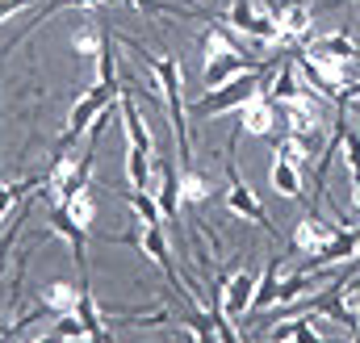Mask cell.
Masks as SVG:
<instances>
[{"label":"cell","instance_id":"17","mask_svg":"<svg viewBox=\"0 0 360 343\" xmlns=\"http://www.w3.org/2000/svg\"><path fill=\"white\" fill-rule=\"evenodd\" d=\"M276 21H281V46H285V42H302V38H310V30H314V13H310L306 4H289Z\"/></svg>","mask_w":360,"mask_h":343},{"label":"cell","instance_id":"16","mask_svg":"<svg viewBox=\"0 0 360 343\" xmlns=\"http://www.w3.org/2000/svg\"><path fill=\"white\" fill-rule=\"evenodd\" d=\"M269 180H272V188H276L285 201H302V193H306V184H302V168L289 164V160H276V155H272Z\"/></svg>","mask_w":360,"mask_h":343},{"label":"cell","instance_id":"18","mask_svg":"<svg viewBox=\"0 0 360 343\" xmlns=\"http://www.w3.org/2000/svg\"><path fill=\"white\" fill-rule=\"evenodd\" d=\"M302 92H306V84H302V72H297L293 63H285V67L276 72L272 88H269V101H272V105H289V101H297Z\"/></svg>","mask_w":360,"mask_h":343},{"label":"cell","instance_id":"29","mask_svg":"<svg viewBox=\"0 0 360 343\" xmlns=\"http://www.w3.org/2000/svg\"><path fill=\"white\" fill-rule=\"evenodd\" d=\"M51 331H59L68 343H89V339H84V323H80V314H76V310H72V314H59Z\"/></svg>","mask_w":360,"mask_h":343},{"label":"cell","instance_id":"7","mask_svg":"<svg viewBox=\"0 0 360 343\" xmlns=\"http://www.w3.org/2000/svg\"><path fill=\"white\" fill-rule=\"evenodd\" d=\"M164 222H180V172L172 160H151V188Z\"/></svg>","mask_w":360,"mask_h":343},{"label":"cell","instance_id":"9","mask_svg":"<svg viewBox=\"0 0 360 343\" xmlns=\"http://www.w3.org/2000/svg\"><path fill=\"white\" fill-rule=\"evenodd\" d=\"M139 252H143V256H147L155 268H160V272H164V276H168V285H172V289H180V285H184L176 272H172V252H168L164 222H155V226H143V222H139Z\"/></svg>","mask_w":360,"mask_h":343},{"label":"cell","instance_id":"25","mask_svg":"<svg viewBox=\"0 0 360 343\" xmlns=\"http://www.w3.org/2000/svg\"><path fill=\"white\" fill-rule=\"evenodd\" d=\"M201 51H205V59H214V55H231V51H239V42L231 38V30H226V25H214V21H210Z\"/></svg>","mask_w":360,"mask_h":343},{"label":"cell","instance_id":"22","mask_svg":"<svg viewBox=\"0 0 360 343\" xmlns=\"http://www.w3.org/2000/svg\"><path fill=\"white\" fill-rule=\"evenodd\" d=\"M126 180L130 188H151V151L126 147Z\"/></svg>","mask_w":360,"mask_h":343},{"label":"cell","instance_id":"1","mask_svg":"<svg viewBox=\"0 0 360 343\" xmlns=\"http://www.w3.org/2000/svg\"><path fill=\"white\" fill-rule=\"evenodd\" d=\"M155 76L164 88V105H168V117H172V134H176L180 147V168H193V143H188V101H184V72L172 55H160L155 59Z\"/></svg>","mask_w":360,"mask_h":343},{"label":"cell","instance_id":"12","mask_svg":"<svg viewBox=\"0 0 360 343\" xmlns=\"http://www.w3.org/2000/svg\"><path fill=\"white\" fill-rule=\"evenodd\" d=\"M331 235H335V226H331V222H323L319 214H306V218L293 226V247L310 259V256H319V252L331 243Z\"/></svg>","mask_w":360,"mask_h":343},{"label":"cell","instance_id":"35","mask_svg":"<svg viewBox=\"0 0 360 343\" xmlns=\"http://www.w3.org/2000/svg\"><path fill=\"white\" fill-rule=\"evenodd\" d=\"M243 343H248V339H243Z\"/></svg>","mask_w":360,"mask_h":343},{"label":"cell","instance_id":"28","mask_svg":"<svg viewBox=\"0 0 360 343\" xmlns=\"http://www.w3.org/2000/svg\"><path fill=\"white\" fill-rule=\"evenodd\" d=\"M68 214H72L80 226H92V218H96V197H92L89 188H84V193H76V197L68 201Z\"/></svg>","mask_w":360,"mask_h":343},{"label":"cell","instance_id":"3","mask_svg":"<svg viewBox=\"0 0 360 343\" xmlns=\"http://www.w3.org/2000/svg\"><path fill=\"white\" fill-rule=\"evenodd\" d=\"M256 92H260V72L248 67V72H239L235 80L210 88V92H205L197 105H188V109H193L197 117H222V113H231V109H243Z\"/></svg>","mask_w":360,"mask_h":343},{"label":"cell","instance_id":"15","mask_svg":"<svg viewBox=\"0 0 360 343\" xmlns=\"http://www.w3.org/2000/svg\"><path fill=\"white\" fill-rule=\"evenodd\" d=\"M306 55H327V59H344L352 63L360 55V46L348 34H319V38H306Z\"/></svg>","mask_w":360,"mask_h":343},{"label":"cell","instance_id":"31","mask_svg":"<svg viewBox=\"0 0 360 343\" xmlns=\"http://www.w3.org/2000/svg\"><path fill=\"white\" fill-rule=\"evenodd\" d=\"M101 4H117V0H59L55 8H101Z\"/></svg>","mask_w":360,"mask_h":343},{"label":"cell","instance_id":"23","mask_svg":"<svg viewBox=\"0 0 360 343\" xmlns=\"http://www.w3.org/2000/svg\"><path fill=\"white\" fill-rule=\"evenodd\" d=\"M210 180L201 176L197 168H180V205H201L210 197Z\"/></svg>","mask_w":360,"mask_h":343},{"label":"cell","instance_id":"2","mask_svg":"<svg viewBox=\"0 0 360 343\" xmlns=\"http://www.w3.org/2000/svg\"><path fill=\"white\" fill-rule=\"evenodd\" d=\"M117 96H122V80H96V84L72 105V113H68V130H63V138H59V151H72L76 143H80V134H89V126L109 109V105H117Z\"/></svg>","mask_w":360,"mask_h":343},{"label":"cell","instance_id":"26","mask_svg":"<svg viewBox=\"0 0 360 343\" xmlns=\"http://www.w3.org/2000/svg\"><path fill=\"white\" fill-rule=\"evenodd\" d=\"M264 8L256 4V0H235L231 8H226V21H231V30H239V34H252V25H256V17H260Z\"/></svg>","mask_w":360,"mask_h":343},{"label":"cell","instance_id":"20","mask_svg":"<svg viewBox=\"0 0 360 343\" xmlns=\"http://www.w3.org/2000/svg\"><path fill=\"white\" fill-rule=\"evenodd\" d=\"M76 302H80V289L76 285H68V280H51L46 289H42V306L59 318V314H72L76 310Z\"/></svg>","mask_w":360,"mask_h":343},{"label":"cell","instance_id":"33","mask_svg":"<svg viewBox=\"0 0 360 343\" xmlns=\"http://www.w3.org/2000/svg\"><path fill=\"white\" fill-rule=\"evenodd\" d=\"M352 209H356V218H360V184H352Z\"/></svg>","mask_w":360,"mask_h":343},{"label":"cell","instance_id":"11","mask_svg":"<svg viewBox=\"0 0 360 343\" xmlns=\"http://www.w3.org/2000/svg\"><path fill=\"white\" fill-rule=\"evenodd\" d=\"M76 314L84 323V339L89 343H109V318L101 314L96 297H92V285H89V272L80 276V302H76Z\"/></svg>","mask_w":360,"mask_h":343},{"label":"cell","instance_id":"27","mask_svg":"<svg viewBox=\"0 0 360 343\" xmlns=\"http://www.w3.org/2000/svg\"><path fill=\"white\" fill-rule=\"evenodd\" d=\"M38 188V180H17V184H4L0 180V222L13 214V201H21L25 193H34Z\"/></svg>","mask_w":360,"mask_h":343},{"label":"cell","instance_id":"6","mask_svg":"<svg viewBox=\"0 0 360 343\" xmlns=\"http://www.w3.org/2000/svg\"><path fill=\"white\" fill-rule=\"evenodd\" d=\"M226 209H231L235 218H243V222H252V226H260V231H269V235H272L269 209L260 205L256 188L239 176V168H235V164H231V180H226Z\"/></svg>","mask_w":360,"mask_h":343},{"label":"cell","instance_id":"21","mask_svg":"<svg viewBox=\"0 0 360 343\" xmlns=\"http://www.w3.org/2000/svg\"><path fill=\"white\" fill-rule=\"evenodd\" d=\"M281 264H285L281 256H272L269 264H264V272H260V280H256V302H252V314H264V310H272V293H276V280H281Z\"/></svg>","mask_w":360,"mask_h":343},{"label":"cell","instance_id":"32","mask_svg":"<svg viewBox=\"0 0 360 343\" xmlns=\"http://www.w3.org/2000/svg\"><path fill=\"white\" fill-rule=\"evenodd\" d=\"M34 343H68V339H63L59 331H46V335H38V339H34Z\"/></svg>","mask_w":360,"mask_h":343},{"label":"cell","instance_id":"30","mask_svg":"<svg viewBox=\"0 0 360 343\" xmlns=\"http://www.w3.org/2000/svg\"><path fill=\"white\" fill-rule=\"evenodd\" d=\"M30 4H38V0H0V21H8L13 13H21V8H30Z\"/></svg>","mask_w":360,"mask_h":343},{"label":"cell","instance_id":"5","mask_svg":"<svg viewBox=\"0 0 360 343\" xmlns=\"http://www.w3.org/2000/svg\"><path fill=\"white\" fill-rule=\"evenodd\" d=\"M297 72H302V80H306V84H314L319 96H340L344 88L352 84L348 63H344V59H327V55H302Z\"/></svg>","mask_w":360,"mask_h":343},{"label":"cell","instance_id":"10","mask_svg":"<svg viewBox=\"0 0 360 343\" xmlns=\"http://www.w3.org/2000/svg\"><path fill=\"white\" fill-rule=\"evenodd\" d=\"M117 113H122V130H126L130 147H143V151H151V155H155V134L147 130V117H143V109H139L134 92H126V88H122V96H117Z\"/></svg>","mask_w":360,"mask_h":343},{"label":"cell","instance_id":"34","mask_svg":"<svg viewBox=\"0 0 360 343\" xmlns=\"http://www.w3.org/2000/svg\"><path fill=\"white\" fill-rule=\"evenodd\" d=\"M0 343H13V331L8 327H0Z\"/></svg>","mask_w":360,"mask_h":343},{"label":"cell","instance_id":"19","mask_svg":"<svg viewBox=\"0 0 360 343\" xmlns=\"http://www.w3.org/2000/svg\"><path fill=\"white\" fill-rule=\"evenodd\" d=\"M306 293H314V276H310V272H289V276H281V280H276L272 306H293V302H297V297H306Z\"/></svg>","mask_w":360,"mask_h":343},{"label":"cell","instance_id":"13","mask_svg":"<svg viewBox=\"0 0 360 343\" xmlns=\"http://www.w3.org/2000/svg\"><path fill=\"white\" fill-rule=\"evenodd\" d=\"M239 117H243V130L248 134H256V138H269L272 130H276V105L269 101V92L260 88L243 109H239Z\"/></svg>","mask_w":360,"mask_h":343},{"label":"cell","instance_id":"8","mask_svg":"<svg viewBox=\"0 0 360 343\" xmlns=\"http://www.w3.org/2000/svg\"><path fill=\"white\" fill-rule=\"evenodd\" d=\"M51 235L72 247V259H76V268H80V276H84V272H89V226H80V222L68 214V205H51Z\"/></svg>","mask_w":360,"mask_h":343},{"label":"cell","instance_id":"4","mask_svg":"<svg viewBox=\"0 0 360 343\" xmlns=\"http://www.w3.org/2000/svg\"><path fill=\"white\" fill-rule=\"evenodd\" d=\"M256 280H260V272H252V268H235L231 276H222V280L214 285V302L222 306V314H226L231 323H239V318H252Z\"/></svg>","mask_w":360,"mask_h":343},{"label":"cell","instance_id":"24","mask_svg":"<svg viewBox=\"0 0 360 343\" xmlns=\"http://www.w3.org/2000/svg\"><path fill=\"white\" fill-rule=\"evenodd\" d=\"M101 46H105V30L101 25H76V34H72V51L76 55H84V59H96L101 55Z\"/></svg>","mask_w":360,"mask_h":343},{"label":"cell","instance_id":"14","mask_svg":"<svg viewBox=\"0 0 360 343\" xmlns=\"http://www.w3.org/2000/svg\"><path fill=\"white\" fill-rule=\"evenodd\" d=\"M252 67V59L243 55V51H231V55H214V59H205V67H201V84L205 92L218 84H226V80H235L239 72H248Z\"/></svg>","mask_w":360,"mask_h":343}]
</instances>
